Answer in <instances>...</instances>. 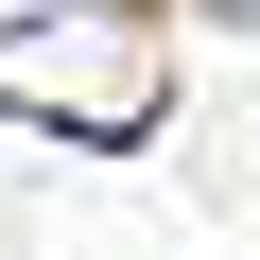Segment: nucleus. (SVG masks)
Listing matches in <instances>:
<instances>
[{
    "mask_svg": "<svg viewBox=\"0 0 260 260\" xmlns=\"http://www.w3.org/2000/svg\"><path fill=\"white\" fill-rule=\"evenodd\" d=\"M0 104L52 121V139H87V156H121V139H156L174 70H156V35L121 18V0H35V18L0 35Z\"/></svg>",
    "mask_w": 260,
    "mask_h": 260,
    "instance_id": "f257e3e1",
    "label": "nucleus"
},
{
    "mask_svg": "<svg viewBox=\"0 0 260 260\" xmlns=\"http://www.w3.org/2000/svg\"><path fill=\"white\" fill-rule=\"evenodd\" d=\"M208 18H243V35H260V0H208Z\"/></svg>",
    "mask_w": 260,
    "mask_h": 260,
    "instance_id": "f03ea898",
    "label": "nucleus"
}]
</instances>
